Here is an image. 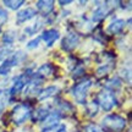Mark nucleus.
<instances>
[{"label":"nucleus","mask_w":132,"mask_h":132,"mask_svg":"<svg viewBox=\"0 0 132 132\" xmlns=\"http://www.w3.org/2000/svg\"><path fill=\"white\" fill-rule=\"evenodd\" d=\"M42 27H43L42 22H36V23L32 24V26L26 27V28H24V32H26V34H28V36H33V34H36Z\"/></svg>","instance_id":"6ab92c4d"},{"label":"nucleus","mask_w":132,"mask_h":132,"mask_svg":"<svg viewBox=\"0 0 132 132\" xmlns=\"http://www.w3.org/2000/svg\"><path fill=\"white\" fill-rule=\"evenodd\" d=\"M121 88V81L119 77H113L111 80L108 82V86H105V89L111 90V89H120Z\"/></svg>","instance_id":"f3484780"},{"label":"nucleus","mask_w":132,"mask_h":132,"mask_svg":"<svg viewBox=\"0 0 132 132\" xmlns=\"http://www.w3.org/2000/svg\"><path fill=\"white\" fill-rule=\"evenodd\" d=\"M126 26V21L122 19H115L114 21H111L110 23L108 24V28H106V32L109 34H118L125 28Z\"/></svg>","instance_id":"1a4fd4ad"},{"label":"nucleus","mask_w":132,"mask_h":132,"mask_svg":"<svg viewBox=\"0 0 132 132\" xmlns=\"http://www.w3.org/2000/svg\"><path fill=\"white\" fill-rule=\"evenodd\" d=\"M59 90L60 89H59V87H56V86H49V87H47V88H44V89H42L39 92L38 99L39 100H45V99L52 98V97H54L55 94L59 93Z\"/></svg>","instance_id":"9b49d317"},{"label":"nucleus","mask_w":132,"mask_h":132,"mask_svg":"<svg viewBox=\"0 0 132 132\" xmlns=\"http://www.w3.org/2000/svg\"><path fill=\"white\" fill-rule=\"evenodd\" d=\"M0 33H1V27H0Z\"/></svg>","instance_id":"c756f323"},{"label":"nucleus","mask_w":132,"mask_h":132,"mask_svg":"<svg viewBox=\"0 0 132 132\" xmlns=\"http://www.w3.org/2000/svg\"><path fill=\"white\" fill-rule=\"evenodd\" d=\"M37 10L38 12L43 16H48L54 9V1L49 0V1H37Z\"/></svg>","instance_id":"9d476101"},{"label":"nucleus","mask_w":132,"mask_h":132,"mask_svg":"<svg viewBox=\"0 0 132 132\" xmlns=\"http://www.w3.org/2000/svg\"><path fill=\"white\" fill-rule=\"evenodd\" d=\"M36 15H37V11L34 9H32V7L23 9L17 12V15H16V22L19 24H21V23H23V22H26V21L32 20Z\"/></svg>","instance_id":"6e6552de"},{"label":"nucleus","mask_w":132,"mask_h":132,"mask_svg":"<svg viewBox=\"0 0 132 132\" xmlns=\"http://www.w3.org/2000/svg\"><path fill=\"white\" fill-rule=\"evenodd\" d=\"M11 53H12V45H3V47H0V61L6 60Z\"/></svg>","instance_id":"a211bd4d"},{"label":"nucleus","mask_w":132,"mask_h":132,"mask_svg":"<svg viewBox=\"0 0 132 132\" xmlns=\"http://www.w3.org/2000/svg\"><path fill=\"white\" fill-rule=\"evenodd\" d=\"M53 72H54V67L52 66V64H43V65L37 70V73H36V75H37L38 77L43 78V77L50 76Z\"/></svg>","instance_id":"ddd939ff"},{"label":"nucleus","mask_w":132,"mask_h":132,"mask_svg":"<svg viewBox=\"0 0 132 132\" xmlns=\"http://www.w3.org/2000/svg\"><path fill=\"white\" fill-rule=\"evenodd\" d=\"M108 9H109V6H98L94 10V12H93L92 20L94 22H99V21H102L103 19H105L106 15H108Z\"/></svg>","instance_id":"f8f14e48"},{"label":"nucleus","mask_w":132,"mask_h":132,"mask_svg":"<svg viewBox=\"0 0 132 132\" xmlns=\"http://www.w3.org/2000/svg\"><path fill=\"white\" fill-rule=\"evenodd\" d=\"M31 116V108L27 104H17L11 113V118L15 125H22L27 121V119Z\"/></svg>","instance_id":"20e7f679"},{"label":"nucleus","mask_w":132,"mask_h":132,"mask_svg":"<svg viewBox=\"0 0 132 132\" xmlns=\"http://www.w3.org/2000/svg\"><path fill=\"white\" fill-rule=\"evenodd\" d=\"M23 4V0H5L4 1V5L10 10H19Z\"/></svg>","instance_id":"dca6fc26"},{"label":"nucleus","mask_w":132,"mask_h":132,"mask_svg":"<svg viewBox=\"0 0 132 132\" xmlns=\"http://www.w3.org/2000/svg\"><path fill=\"white\" fill-rule=\"evenodd\" d=\"M97 100H98V104L100 105V108L103 109L104 111H110L118 104V100H116L115 94H114L111 90H108V89L100 90Z\"/></svg>","instance_id":"7ed1b4c3"},{"label":"nucleus","mask_w":132,"mask_h":132,"mask_svg":"<svg viewBox=\"0 0 132 132\" xmlns=\"http://www.w3.org/2000/svg\"><path fill=\"white\" fill-rule=\"evenodd\" d=\"M12 67H14V62H12V60L10 57H7L0 65V76H7L11 72Z\"/></svg>","instance_id":"4468645a"},{"label":"nucleus","mask_w":132,"mask_h":132,"mask_svg":"<svg viewBox=\"0 0 132 132\" xmlns=\"http://www.w3.org/2000/svg\"><path fill=\"white\" fill-rule=\"evenodd\" d=\"M90 87H92V81L83 80L72 87L71 94L73 95V98L77 103L85 105V104H87V95H88V90Z\"/></svg>","instance_id":"f03ea898"},{"label":"nucleus","mask_w":132,"mask_h":132,"mask_svg":"<svg viewBox=\"0 0 132 132\" xmlns=\"http://www.w3.org/2000/svg\"><path fill=\"white\" fill-rule=\"evenodd\" d=\"M98 100L97 99H93L89 104H87V114L89 118H94L95 115L98 114Z\"/></svg>","instance_id":"2eb2a0df"},{"label":"nucleus","mask_w":132,"mask_h":132,"mask_svg":"<svg viewBox=\"0 0 132 132\" xmlns=\"http://www.w3.org/2000/svg\"><path fill=\"white\" fill-rule=\"evenodd\" d=\"M39 43H40V38H34V39H32V40H29L28 43H27V49L28 50H33V49H36V48L39 47Z\"/></svg>","instance_id":"393cba45"},{"label":"nucleus","mask_w":132,"mask_h":132,"mask_svg":"<svg viewBox=\"0 0 132 132\" xmlns=\"http://www.w3.org/2000/svg\"><path fill=\"white\" fill-rule=\"evenodd\" d=\"M48 115H49V110H47V109H44V108H39L36 111V114H34L36 119H38L39 121H44V119L47 118Z\"/></svg>","instance_id":"412c9836"},{"label":"nucleus","mask_w":132,"mask_h":132,"mask_svg":"<svg viewBox=\"0 0 132 132\" xmlns=\"http://www.w3.org/2000/svg\"><path fill=\"white\" fill-rule=\"evenodd\" d=\"M126 120L118 114H109L105 115L102 120V125L105 131L109 132H121L126 127ZM104 131V132H105Z\"/></svg>","instance_id":"f257e3e1"},{"label":"nucleus","mask_w":132,"mask_h":132,"mask_svg":"<svg viewBox=\"0 0 132 132\" xmlns=\"http://www.w3.org/2000/svg\"><path fill=\"white\" fill-rule=\"evenodd\" d=\"M28 83V77L27 75H21L19 77H16L14 81V85L10 88V95H16L19 94L20 92H22L26 85Z\"/></svg>","instance_id":"423d86ee"},{"label":"nucleus","mask_w":132,"mask_h":132,"mask_svg":"<svg viewBox=\"0 0 132 132\" xmlns=\"http://www.w3.org/2000/svg\"><path fill=\"white\" fill-rule=\"evenodd\" d=\"M40 40H44L47 47H53V44L56 42L57 39L60 38V33L57 29H54V28H50V29H47L40 34Z\"/></svg>","instance_id":"0eeeda50"},{"label":"nucleus","mask_w":132,"mask_h":132,"mask_svg":"<svg viewBox=\"0 0 132 132\" xmlns=\"http://www.w3.org/2000/svg\"><path fill=\"white\" fill-rule=\"evenodd\" d=\"M15 39H16V37H15V32H6L4 34V37H3V42L6 43V45H12V43L15 42Z\"/></svg>","instance_id":"aec40b11"},{"label":"nucleus","mask_w":132,"mask_h":132,"mask_svg":"<svg viewBox=\"0 0 132 132\" xmlns=\"http://www.w3.org/2000/svg\"><path fill=\"white\" fill-rule=\"evenodd\" d=\"M7 20H9V14H7V11L4 9V7H0V26H3L7 22Z\"/></svg>","instance_id":"b1692460"},{"label":"nucleus","mask_w":132,"mask_h":132,"mask_svg":"<svg viewBox=\"0 0 132 132\" xmlns=\"http://www.w3.org/2000/svg\"><path fill=\"white\" fill-rule=\"evenodd\" d=\"M113 69V64H109V65H102L100 67H99L98 70H97V76H99V77H102V76L106 75L109 71Z\"/></svg>","instance_id":"4be33fe9"},{"label":"nucleus","mask_w":132,"mask_h":132,"mask_svg":"<svg viewBox=\"0 0 132 132\" xmlns=\"http://www.w3.org/2000/svg\"><path fill=\"white\" fill-rule=\"evenodd\" d=\"M4 109H5V105H4V103L3 102H0V114L4 111Z\"/></svg>","instance_id":"cd10ccee"},{"label":"nucleus","mask_w":132,"mask_h":132,"mask_svg":"<svg viewBox=\"0 0 132 132\" xmlns=\"http://www.w3.org/2000/svg\"><path fill=\"white\" fill-rule=\"evenodd\" d=\"M85 132H104V130L99 125L95 123H88L85 126Z\"/></svg>","instance_id":"5701e85b"},{"label":"nucleus","mask_w":132,"mask_h":132,"mask_svg":"<svg viewBox=\"0 0 132 132\" xmlns=\"http://www.w3.org/2000/svg\"><path fill=\"white\" fill-rule=\"evenodd\" d=\"M71 3H72L71 0H67V1H59L60 5H69V4H71Z\"/></svg>","instance_id":"bb28decb"},{"label":"nucleus","mask_w":132,"mask_h":132,"mask_svg":"<svg viewBox=\"0 0 132 132\" xmlns=\"http://www.w3.org/2000/svg\"><path fill=\"white\" fill-rule=\"evenodd\" d=\"M55 132H67V128H66L65 125H60V126L56 128V131Z\"/></svg>","instance_id":"a878e982"},{"label":"nucleus","mask_w":132,"mask_h":132,"mask_svg":"<svg viewBox=\"0 0 132 132\" xmlns=\"http://www.w3.org/2000/svg\"><path fill=\"white\" fill-rule=\"evenodd\" d=\"M78 43H80V37H78V34L75 32H69L65 36V38L62 39L61 48L65 50V52H71V50H73V49L77 47Z\"/></svg>","instance_id":"39448f33"},{"label":"nucleus","mask_w":132,"mask_h":132,"mask_svg":"<svg viewBox=\"0 0 132 132\" xmlns=\"http://www.w3.org/2000/svg\"><path fill=\"white\" fill-rule=\"evenodd\" d=\"M0 94H1V88H0Z\"/></svg>","instance_id":"c85d7f7f"}]
</instances>
